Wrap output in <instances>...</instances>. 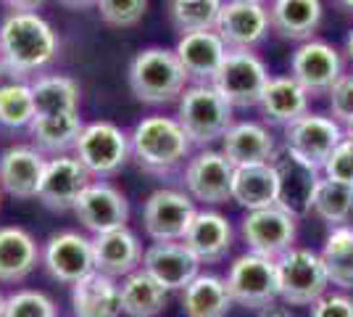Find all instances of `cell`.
Returning <instances> with one entry per match:
<instances>
[{"instance_id":"6da1fadb","label":"cell","mask_w":353,"mask_h":317,"mask_svg":"<svg viewBox=\"0 0 353 317\" xmlns=\"http://www.w3.org/2000/svg\"><path fill=\"white\" fill-rule=\"evenodd\" d=\"M61 53V37L37 11H11L0 21V59L21 77L50 66Z\"/></svg>"},{"instance_id":"7a4b0ae2","label":"cell","mask_w":353,"mask_h":317,"mask_svg":"<svg viewBox=\"0 0 353 317\" xmlns=\"http://www.w3.org/2000/svg\"><path fill=\"white\" fill-rule=\"evenodd\" d=\"M192 148L195 146L185 135L176 117L150 114L137 122L130 133V151L134 164L153 177H166L182 164H188Z\"/></svg>"},{"instance_id":"3957f363","label":"cell","mask_w":353,"mask_h":317,"mask_svg":"<svg viewBox=\"0 0 353 317\" xmlns=\"http://www.w3.org/2000/svg\"><path fill=\"white\" fill-rule=\"evenodd\" d=\"M127 82L132 95L145 106H169L176 104L179 95L188 88V75L169 48L150 46L134 53L130 61Z\"/></svg>"},{"instance_id":"277c9868","label":"cell","mask_w":353,"mask_h":317,"mask_svg":"<svg viewBox=\"0 0 353 317\" xmlns=\"http://www.w3.org/2000/svg\"><path fill=\"white\" fill-rule=\"evenodd\" d=\"M176 122L195 148H211L235 124V108L214 85H188L176 101Z\"/></svg>"},{"instance_id":"5b68a950","label":"cell","mask_w":353,"mask_h":317,"mask_svg":"<svg viewBox=\"0 0 353 317\" xmlns=\"http://www.w3.org/2000/svg\"><path fill=\"white\" fill-rule=\"evenodd\" d=\"M74 156L85 164L92 180H108L132 159L130 135L108 119L88 122L74 146Z\"/></svg>"},{"instance_id":"8992f818","label":"cell","mask_w":353,"mask_h":317,"mask_svg":"<svg viewBox=\"0 0 353 317\" xmlns=\"http://www.w3.org/2000/svg\"><path fill=\"white\" fill-rule=\"evenodd\" d=\"M269 79L266 64L253 50H227L211 85L232 108H253L261 101Z\"/></svg>"},{"instance_id":"52a82bcc","label":"cell","mask_w":353,"mask_h":317,"mask_svg":"<svg viewBox=\"0 0 353 317\" xmlns=\"http://www.w3.org/2000/svg\"><path fill=\"white\" fill-rule=\"evenodd\" d=\"M277 275H280V299L290 307H311L319 296L327 294L330 286L322 257L303 246H293L277 259Z\"/></svg>"},{"instance_id":"ba28073f","label":"cell","mask_w":353,"mask_h":317,"mask_svg":"<svg viewBox=\"0 0 353 317\" xmlns=\"http://www.w3.org/2000/svg\"><path fill=\"white\" fill-rule=\"evenodd\" d=\"M224 280H227L232 302L245 309H261L264 304L280 299L277 259L245 251L232 259Z\"/></svg>"},{"instance_id":"9c48e42d","label":"cell","mask_w":353,"mask_h":317,"mask_svg":"<svg viewBox=\"0 0 353 317\" xmlns=\"http://www.w3.org/2000/svg\"><path fill=\"white\" fill-rule=\"evenodd\" d=\"M235 164L221 153V148H201L192 153L182 172V185L195 204L219 206L232 201Z\"/></svg>"},{"instance_id":"30bf717a","label":"cell","mask_w":353,"mask_h":317,"mask_svg":"<svg viewBox=\"0 0 353 317\" xmlns=\"http://www.w3.org/2000/svg\"><path fill=\"white\" fill-rule=\"evenodd\" d=\"M240 236L248 251L269 259H280L290 251L298 236V217L280 204L264 209H250L240 222Z\"/></svg>"},{"instance_id":"8fae6325","label":"cell","mask_w":353,"mask_h":317,"mask_svg":"<svg viewBox=\"0 0 353 317\" xmlns=\"http://www.w3.org/2000/svg\"><path fill=\"white\" fill-rule=\"evenodd\" d=\"M198 214L188 191L161 188L153 191L143 204V227L153 241H182Z\"/></svg>"},{"instance_id":"7c38bea8","label":"cell","mask_w":353,"mask_h":317,"mask_svg":"<svg viewBox=\"0 0 353 317\" xmlns=\"http://www.w3.org/2000/svg\"><path fill=\"white\" fill-rule=\"evenodd\" d=\"M214 30L230 50H256L272 30L269 8L256 0H224Z\"/></svg>"},{"instance_id":"4fadbf2b","label":"cell","mask_w":353,"mask_h":317,"mask_svg":"<svg viewBox=\"0 0 353 317\" xmlns=\"http://www.w3.org/2000/svg\"><path fill=\"white\" fill-rule=\"evenodd\" d=\"M72 211L79 220V225L92 236L127 227V222H130V201L114 182L108 180L90 182L79 193Z\"/></svg>"},{"instance_id":"5bb4252c","label":"cell","mask_w":353,"mask_h":317,"mask_svg":"<svg viewBox=\"0 0 353 317\" xmlns=\"http://www.w3.org/2000/svg\"><path fill=\"white\" fill-rule=\"evenodd\" d=\"M43 267L45 272L63 286H74L90 272H95L92 257V238L77 230L53 233L43 246Z\"/></svg>"},{"instance_id":"9a60e30c","label":"cell","mask_w":353,"mask_h":317,"mask_svg":"<svg viewBox=\"0 0 353 317\" xmlns=\"http://www.w3.org/2000/svg\"><path fill=\"white\" fill-rule=\"evenodd\" d=\"M343 137H345L343 124H338L332 117L309 111L301 119H295L290 127H285V148L293 153L295 159L322 169Z\"/></svg>"},{"instance_id":"2e32d148","label":"cell","mask_w":353,"mask_h":317,"mask_svg":"<svg viewBox=\"0 0 353 317\" xmlns=\"http://www.w3.org/2000/svg\"><path fill=\"white\" fill-rule=\"evenodd\" d=\"M343 75V56L324 40H306L290 56V77H295L309 95H327Z\"/></svg>"},{"instance_id":"e0dca14e","label":"cell","mask_w":353,"mask_h":317,"mask_svg":"<svg viewBox=\"0 0 353 317\" xmlns=\"http://www.w3.org/2000/svg\"><path fill=\"white\" fill-rule=\"evenodd\" d=\"M90 182H92V175L74 153H59L48 159L37 201L50 211H72L79 193Z\"/></svg>"},{"instance_id":"ac0fdd59","label":"cell","mask_w":353,"mask_h":317,"mask_svg":"<svg viewBox=\"0 0 353 317\" xmlns=\"http://www.w3.org/2000/svg\"><path fill=\"white\" fill-rule=\"evenodd\" d=\"M272 164L277 169L280 177V206H285L288 211H293L295 217H306L314 211V198H316V188H319V172L316 166L306 164L301 159H295L288 148L277 151V156L272 159Z\"/></svg>"},{"instance_id":"d6986e66","label":"cell","mask_w":353,"mask_h":317,"mask_svg":"<svg viewBox=\"0 0 353 317\" xmlns=\"http://www.w3.org/2000/svg\"><path fill=\"white\" fill-rule=\"evenodd\" d=\"M227 50L230 48L224 46V40L216 35V30L182 32L174 48L176 59H179L192 85H211Z\"/></svg>"},{"instance_id":"ffe728a7","label":"cell","mask_w":353,"mask_h":317,"mask_svg":"<svg viewBox=\"0 0 353 317\" xmlns=\"http://www.w3.org/2000/svg\"><path fill=\"white\" fill-rule=\"evenodd\" d=\"M143 270L150 272L166 291H185L201 272V262L182 241H153L143 251Z\"/></svg>"},{"instance_id":"44dd1931","label":"cell","mask_w":353,"mask_h":317,"mask_svg":"<svg viewBox=\"0 0 353 317\" xmlns=\"http://www.w3.org/2000/svg\"><path fill=\"white\" fill-rule=\"evenodd\" d=\"M48 159L34 146H11L0 153V188L3 193L27 201L37 198Z\"/></svg>"},{"instance_id":"7402d4cb","label":"cell","mask_w":353,"mask_h":317,"mask_svg":"<svg viewBox=\"0 0 353 317\" xmlns=\"http://www.w3.org/2000/svg\"><path fill=\"white\" fill-rule=\"evenodd\" d=\"M182 243L198 257L201 265H216L232 251L235 230L232 222L216 209H198Z\"/></svg>"},{"instance_id":"603a6c76","label":"cell","mask_w":353,"mask_h":317,"mask_svg":"<svg viewBox=\"0 0 353 317\" xmlns=\"http://www.w3.org/2000/svg\"><path fill=\"white\" fill-rule=\"evenodd\" d=\"M92 257H95V270L121 280L130 272L143 267V243L130 227L108 230L101 236H92Z\"/></svg>"},{"instance_id":"cb8c5ba5","label":"cell","mask_w":353,"mask_h":317,"mask_svg":"<svg viewBox=\"0 0 353 317\" xmlns=\"http://www.w3.org/2000/svg\"><path fill=\"white\" fill-rule=\"evenodd\" d=\"M43 265V246L27 227H0V283H21Z\"/></svg>"},{"instance_id":"d4e9b609","label":"cell","mask_w":353,"mask_h":317,"mask_svg":"<svg viewBox=\"0 0 353 317\" xmlns=\"http://www.w3.org/2000/svg\"><path fill=\"white\" fill-rule=\"evenodd\" d=\"M309 93L290 75L272 77L264 95L259 101V111L272 127H290L295 119L309 114Z\"/></svg>"},{"instance_id":"484cf974","label":"cell","mask_w":353,"mask_h":317,"mask_svg":"<svg viewBox=\"0 0 353 317\" xmlns=\"http://www.w3.org/2000/svg\"><path fill=\"white\" fill-rule=\"evenodd\" d=\"M277 143L272 133L259 122H235L221 137V153L235 166L264 164L277 156Z\"/></svg>"},{"instance_id":"4316f807","label":"cell","mask_w":353,"mask_h":317,"mask_svg":"<svg viewBox=\"0 0 353 317\" xmlns=\"http://www.w3.org/2000/svg\"><path fill=\"white\" fill-rule=\"evenodd\" d=\"M324 16L322 0H272L269 21L272 32H277L282 40L306 43L314 40Z\"/></svg>"},{"instance_id":"83f0119b","label":"cell","mask_w":353,"mask_h":317,"mask_svg":"<svg viewBox=\"0 0 353 317\" xmlns=\"http://www.w3.org/2000/svg\"><path fill=\"white\" fill-rule=\"evenodd\" d=\"M74 317H119L121 315V291L117 278L103 272H90L72 286Z\"/></svg>"},{"instance_id":"f1b7e54d","label":"cell","mask_w":353,"mask_h":317,"mask_svg":"<svg viewBox=\"0 0 353 317\" xmlns=\"http://www.w3.org/2000/svg\"><path fill=\"white\" fill-rule=\"evenodd\" d=\"M232 201L243 209H264L280 201V177L272 162L235 166Z\"/></svg>"},{"instance_id":"f546056e","label":"cell","mask_w":353,"mask_h":317,"mask_svg":"<svg viewBox=\"0 0 353 317\" xmlns=\"http://www.w3.org/2000/svg\"><path fill=\"white\" fill-rule=\"evenodd\" d=\"M232 304L227 280L214 272H198L182 291L185 317H227Z\"/></svg>"},{"instance_id":"4dcf8cb0","label":"cell","mask_w":353,"mask_h":317,"mask_svg":"<svg viewBox=\"0 0 353 317\" xmlns=\"http://www.w3.org/2000/svg\"><path fill=\"white\" fill-rule=\"evenodd\" d=\"M37 117L74 114L82 104V88L69 75H40L30 79Z\"/></svg>"},{"instance_id":"1f68e13d","label":"cell","mask_w":353,"mask_h":317,"mask_svg":"<svg viewBox=\"0 0 353 317\" xmlns=\"http://www.w3.org/2000/svg\"><path fill=\"white\" fill-rule=\"evenodd\" d=\"M121 291V315L127 317H159L166 307V288L143 267L119 280Z\"/></svg>"},{"instance_id":"d6a6232c","label":"cell","mask_w":353,"mask_h":317,"mask_svg":"<svg viewBox=\"0 0 353 317\" xmlns=\"http://www.w3.org/2000/svg\"><path fill=\"white\" fill-rule=\"evenodd\" d=\"M82 127L85 122L79 117V111H74V114H56V117H34L27 130L34 148L59 156V153L74 151L77 140L82 135Z\"/></svg>"},{"instance_id":"836d02e7","label":"cell","mask_w":353,"mask_h":317,"mask_svg":"<svg viewBox=\"0 0 353 317\" xmlns=\"http://www.w3.org/2000/svg\"><path fill=\"white\" fill-rule=\"evenodd\" d=\"M330 286L353 291V225H335L319 251Z\"/></svg>"},{"instance_id":"e575fe53","label":"cell","mask_w":353,"mask_h":317,"mask_svg":"<svg viewBox=\"0 0 353 317\" xmlns=\"http://www.w3.org/2000/svg\"><path fill=\"white\" fill-rule=\"evenodd\" d=\"M37 117L30 79H16L0 88V127L27 130Z\"/></svg>"},{"instance_id":"d590c367","label":"cell","mask_w":353,"mask_h":317,"mask_svg":"<svg viewBox=\"0 0 353 317\" xmlns=\"http://www.w3.org/2000/svg\"><path fill=\"white\" fill-rule=\"evenodd\" d=\"M314 214L327 225H345L353 214V185L335 182L324 177L316 188L314 198Z\"/></svg>"},{"instance_id":"8d00e7d4","label":"cell","mask_w":353,"mask_h":317,"mask_svg":"<svg viewBox=\"0 0 353 317\" xmlns=\"http://www.w3.org/2000/svg\"><path fill=\"white\" fill-rule=\"evenodd\" d=\"M224 0H201L192 6H169V19L176 32L214 30Z\"/></svg>"},{"instance_id":"74e56055","label":"cell","mask_w":353,"mask_h":317,"mask_svg":"<svg viewBox=\"0 0 353 317\" xmlns=\"http://www.w3.org/2000/svg\"><path fill=\"white\" fill-rule=\"evenodd\" d=\"M3 317H59V304L45 291L37 288H19L6 296Z\"/></svg>"},{"instance_id":"f35d334b","label":"cell","mask_w":353,"mask_h":317,"mask_svg":"<svg viewBox=\"0 0 353 317\" xmlns=\"http://www.w3.org/2000/svg\"><path fill=\"white\" fill-rule=\"evenodd\" d=\"M95 8L108 27L130 30L143 21L148 11V0H95Z\"/></svg>"},{"instance_id":"ab89813d","label":"cell","mask_w":353,"mask_h":317,"mask_svg":"<svg viewBox=\"0 0 353 317\" xmlns=\"http://www.w3.org/2000/svg\"><path fill=\"white\" fill-rule=\"evenodd\" d=\"M322 172L327 180L353 185V140H348V137L340 140L335 151L330 153V159L324 162Z\"/></svg>"},{"instance_id":"60d3db41","label":"cell","mask_w":353,"mask_h":317,"mask_svg":"<svg viewBox=\"0 0 353 317\" xmlns=\"http://www.w3.org/2000/svg\"><path fill=\"white\" fill-rule=\"evenodd\" d=\"M330 114L338 124H351L353 122V75H343L330 88Z\"/></svg>"},{"instance_id":"b9f144b4","label":"cell","mask_w":353,"mask_h":317,"mask_svg":"<svg viewBox=\"0 0 353 317\" xmlns=\"http://www.w3.org/2000/svg\"><path fill=\"white\" fill-rule=\"evenodd\" d=\"M309 317H353V299L345 294H324L311 304Z\"/></svg>"},{"instance_id":"7bdbcfd3","label":"cell","mask_w":353,"mask_h":317,"mask_svg":"<svg viewBox=\"0 0 353 317\" xmlns=\"http://www.w3.org/2000/svg\"><path fill=\"white\" fill-rule=\"evenodd\" d=\"M256 317H293V309L282 299H274V302L264 304L261 309H256Z\"/></svg>"},{"instance_id":"ee69618b","label":"cell","mask_w":353,"mask_h":317,"mask_svg":"<svg viewBox=\"0 0 353 317\" xmlns=\"http://www.w3.org/2000/svg\"><path fill=\"white\" fill-rule=\"evenodd\" d=\"M8 11H37L45 0H0Z\"/></svg>"},{"instance_id":"f6af8a7d","label":"cell","mask_w":353,"mask_h":317,"mask_svg":"<svg viewBox=\"0 0 353 317\" xmlns=\"http://www.w3.org/2000/svg\"><path fill=\"white\" fill-rule=\"evenodd\" d=\"M16 79H27V77H21L16 69H11L6 61L0 59V88H3V85H8V82H16Z\"/></svg>"},{"instance_id":"bcb514c9","label":"cell","mask_w":353,"mask_h":317,"mask_svg":"<svg viewBox=\"0 0 353 317\" xmlns=\"http://www.w3.org/2000/svg\"><path fill=\"white\" fill-rule=\"evenodd\" d=\"M63 8L69 11H88V8H95V0H59Z\"/></svg>"},{"instance_id":"7dc6e473","label":"cell","mask_w":353,"mask_h":317,"mask_svg":"<svg viewBox=\"0 0 353 317\" xmlns=\"http://www.w3.org/2000/svg\"><path fill=\"white\" fill-rule=\"evenodd\" d=\"M345 53H348V59L353 64V30L348 32V37H345Z\"/></svg>"},{"instance_id":"c3c4849f","label":"cell","mask_w":353,"mask_h":317,"mask_svg":"<svg viewBox=\"0 0 353 317\" xmlns=\"http://www.w3.org/2000/svg\"><path fill=\"white\" fill-rule=\"evenodd\" d=\"M192 3H201V0H169V6H192Z\"/></svg>"},{"instance_id":"681fc988","label":"cell","mask_w":353,"mask_h":317,"mask_svg":"<svg viewBox=\"0 0 353 317\" xmlns=\"http://www.w3.org/2000/svg\"><path fill=\"white\" fill-rule=\"evenodd\" d=\"M343 135L348 137V140H353V122H351V124H345V127H343Z\"/></svg>"},{"instance_id":"f907efd6","label":"cell","mask_w":353,"mask_h":317,"mask_svg":"<svg viewBox=\"0 0 353 317\" xmlns=\"http://www.w3.org/2000/svg\"><path fill=\"white\" fill-rule=\"evenodd\" d=\"M3 312H6V294L0 291V317H3Z\"/></svg>"},{"instance_id":"816d5d0a","label":"cell","mask_w":353,"mask_h":317,"mask_svg":"<svg viewBox=\"0 0 353 317\" xmlns=\"http://www.w3.org/2000/svg\"><path fill=\"white\" fill-rule=\"evenodd\" d=\"M343 8H348V11H353V0H338Z\"/></svg>"},{"instance_id":"f5cc1de1","label":"cell","mask_w":353,"mask_h":317,"mask_svg":"<svg viewBox=\"0 0 353 317\" xmlns=\"http://www.w3.org/2000/svg\"><path fill=\"white\" fill-rule=\"evenodd\" d=\"M0 204H3V188H0Z\"/></svg>"},{"instance_id":"db71d44e","label":"cell","mask_w":353,"mask_h":317,"mask_svg":"<svg viewBox=\"0 0 353 317\" xmlns=\"http://www.w3.org/2000/svg\"><path fill=\"white\" fill-rule=\"evenodd\" d=\"M256 3H266V0H256Z\"/></svg>"}]
</instances>
